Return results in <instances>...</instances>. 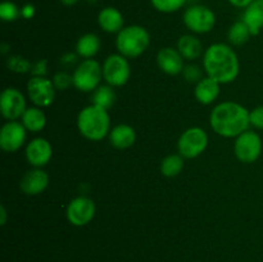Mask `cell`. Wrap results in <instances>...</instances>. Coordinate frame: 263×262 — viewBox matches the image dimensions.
I'll return each instance as SVG.
<instances>
[{
  "mask_svg": "<svg viewBox=\"0 0 263 262\" xmlns=\"http://www.w3.org/2000/svg\"><path fill=\"white\" fill-rule=\"evenodd\" d=\"M205 76L222 84H231L240 73V62L236 51L225 43H215L203 54Z\"/></svg>",
  "mask_w": 263,
  "mask_h": 262,
  "instance_id": "obj_1",
  "label": "cell"
},
{
  "mask_svg": "<svg viewBox=\"0 0 263 262\" xmlns=\"http://www.w3.org/2000/svg\"><path fill=\"white\" fill-rule=\"evenodd\" d=\"M211 128L222 138H238L249 130V110L236 102L218 103L210 115Z\"/></svg>",
  "mask_w": 263,
  "mask_h": 262,
  "instance_id": "obj_2",
  "label": "cell"
},
{
  "mask_svg": "<svg viewBox=\"0 0 263 262\" xmlns=\"http://www.w3.org/2000/svg\"><path fill=\"white\" fill-rule=\"evenodd\" d=\"M77 128L87 140H103L110 133V116L108 109L95 104L82 108L77 116Z\"/></svg>",
  "mask_w": 263,
  "mask_h": 262,
  "instance_id": "obj_3",
  "label": "cell"
},
{
  "mask_svg": "<svg viewBox=\"0 0 263 262\" xmlns=\"http://www.w3.org/2000/svg\"><path fill=\"white\" fill-rule=\"evenodd\" d=\"M149 45H151V33L144 26L140 25L125 26L116 38L117 53L127 59L140 57L141 54L145 53Z\"/></svg>",
  "mask_w": 263,
  "mask_h": 262,
  "instance_id": "obj_4",
  "label": "cell"
},
{
  "mask_svg": "<svg viewBox=\"0 0 263 262\" xmlns=\"http://www.w3.org/2000/svg\"><path fill=\"white\" fill-rule=\"evenodd\" d=\"M216 13L210 7L203 4H193L185 9L182 22L185 27L194 35L208 33L216 26Z\"/></svg>",
  "mask_w": 263,
  "mask_h": 262,
  "instance_id": "obj_5",
  "label": "cell"
},
{
  "mask_svg": "<svg viewBox=\"0 0 263 262\" xmlns=\"http://www.w3.org/2000/svg\"><path fill=\"white\" fill-rule=\"evenodd\" d=\"M73 86L82 92H92L100 86L103 80V67L98 61L84 59L72 73Z\"/></svg>",
  "mask_w": 263,
  "mask_h": 262,
  "instance_id": "obj_6",
  "label": "cell"
},
{
  "mask_svg": "<svg viewBox=\"0 0 263 262\" xmlns=\"http://www.w3.org/2000/svg\"><path fill=\"white\" fill-rule=\"evenodd\" d=\"M208 134L199 126L186 128L180 135L177 141V151L185 159H193L205 152L208 146Z\"/></svg>",
  "mask_w": 263,
  "mask_h": 262,
  "instance_id": "obj_7",
  "label": "cell"
},
{
  "mask_svg": "<svg viewBox=\"0 0 263 262\" xmlns=\"http://www.w3.org/2000/svg\"><path fill=\"white\" fill-rule=\"evenodd\" d=\"M103 80L113 87L126 85L131 76V67L128 59L120 53L110 54L103 62Z\"/></svg>",
  "mask_w": 263,
  "mask_h": 262,
  "instance_id": "obj_8",
  "label": "cell"
},
{
  "mask_svg": "<svg viewBox=\"0 0 263 262\" xmlns=\"http://www.w3.org/2000/svg\"><path fill=\"white\" fill-rule=\"evenodd\" d=\"M262 139L256 131L247 130L235 138L234 153L241 163H254L262 154Z\"/></svg>",
  "mask_w": 263,
  "mask_h": 262,
  "instance_id": "obj_9",
  "label": "cell"
},
{
  "mask_svg": "<svg viewBox=\"0 0 263 262\" xmlns=\"http://www.w3.org/2000/svg\"><path fill=\"white\" fill-rule=\"evenodd\" d=\"M97 213V207L91 198L79 195L68 203L66 208V217L72 226L82 228L92 221Z\"/></svg>",
  "mask_w": 263,
  "mask_h": 262,
  "instance_id": "obj_10",
  "label": "cell"
},
{
  "mask_svg": "<svg viewBox=\"0 0 263 262\" xmlns=\"http://www.w3.org/2000/svg\"><path fill=\"white\" fill-rule=\"evenodd\" d=\"M55 91L57 89L54 87L53 81L48 77L32 76L27 82L28 99L36 107H50L55 99Z\"/></svg>",
  "mask_w": 263,
  "mask_h": 262,
  "instance_id": "obj_11",
  "label": "cell"
},
{
  "mask_svg": "<svg viewBox=\"0 0 263 262\" xmlns=\"http://www.w3.org/2000/svg\"><path fill=\"white\" fill-rule=\"evenodd\" d=\"M26 97L15 87H7L0 95V112L8 121H17L27 109Z\"/></svg>",
  "mask_w": 263,
  "mask_h": 262,
  "instance_id": "obj_12",
  "label": "cell"
},
{
  "mask_svg": "<svg viewBox=\"0 0 263 262\" xmlns=\"http://www.w3.org/2000/svg\"><path fill=\"white\" fill-rule=\"evenodd\" d=\"M27 133L25 126L20 121H8L0 130V148L5 153H14L20 151L26 143Z\"/></svg>",
  "mask_w": 263,
  "mask_h": 262,
  "instance_id": "obj_13",
  "label": "cell"
},
{
  "mask_svg": "<svg viewBox=\"0 0 263 262\" xmlns=\"http://www.w3.org/2000/svg\"><path fill=\"white\" fill-rule=\"evenodd\" d=\"M25 156L31 166L41 169L50 162L53 157V146L45 138H35L26 146Z\"/></svg>",
  "mask_w": 263,
  "mask_h": 262,
  "instance_id": "obj_14",
  "label": "cell"
},
{
  "mask_svg": "<svg viewBox=\"0 0 263 262\" xmlns=\"http://www.w3.org/2000/svg\"><path fill=\"white\" fill-rule=\"evenodd\" d=\"M49 185V175L43 169L28 170L20 181V188L26 195H39L46 190Z\"/></svg>",
  "mask_w": 263,
  "mask_h": 262,
  "instance_id": "obj_15",
  "label": "cell"
},
{
  "mask_svg": "<svg viewBox=\"0 0 263 262\" xmlns=\"http://www.w3.org/2000/svg\"><path fill=\"white\" fill-rule=\"evenodd\" d=\"M157 64L159 69L170 76H177L182 73L185 67V59L177 49L166 46L162 48L157 54Z\"/></svg>",
  "mask_w": 263,
  "mask_h": 262,
  "instance_id": "obj_16",
  "label": "cell"
},
{
  "mask_svg": "<svg viewBox=\"0 0 263 262\" xmlns=\"http://www.w3.org/2000/svg\"><path fill=\"white\" fill-rule=\"evenodd\" d=\"M98 25L104 32L118 33L125 27V18L117 8L105 7L98 14Z\"/></svg>",
  "mask_w": 263,
  "mask_h": 262,
  "instance_id": "obj_17",
  "label": "cell"
},
{
  "mask_svg": "<svg viewBox=\"0 0 263 262\" xmlns=\"http://www.w3.org/2000/svg\"><path fill=\"white\" fill-rule=\"evenodd\" d=\"M109 143L113 148L125 149L131 148L136 141V131L133 126L127 125V123H120L116 125L115 127L110 128V133L108 135Z\"/></svg>",
  "mask_w": 263,
  "mask_h": 262,
  "instance_id": "obj_18",
  "label": "cell"
},
{
  "mask_svg": "<svg viewBox=\"0 0 263 262\" xmlns=\"http://www.w3.org/2000/svg\"><path fill=\"white\" fill-rule=\"evenodd\" d=\"M221 84L211 77L204 76L198 84H195L194 97L200 104L210 105L215 102L220 95Z\"/></svg>",
  "mask_w": 263,
  "mask_h": 262,
  "instance_id": "obj_19",
  "label": "cell"
},
{
  "mask_svg": "<svg viewBox=\"0 0 263 262\" xmlns=\"http://www.w3.org/2000/svg\"><path fill=\"white\" fill-rule=\"evenodd\" d=\"M243 22L251 30L252 36H257L263 28V0H254L244 9Z\"/></svg>",
  "mask_w": 263,
  "mask_h": 262,
  "instance_id": "obj_20",
  "label": "cell"
},
{
  "mask_svg": "<svg viewBox=\"0 0 263 262\" xmlns=\"http://www.w3.org/2000/svg\"><path fill=\"white\" fill-rule=\"evenodd\" d=\"M176 49L180 51L185 61L190 62L199 58L203 53L202 41L194 33H185V35L180 36V39L177 40Z\"/></svg>",
  "mask_w": 263,
  "mask_h": 262,
  "instance_id": "obj_21",
  "label": "cell"
},
{
  "mask_svg": "<svg viewBox=\"0 0 263 262\" xmlns=\"http://www.w3.org/2000/svg\"><path fill=\"white\" fill-rule=\"evenodd\" d=\"M102 48V41L97 33L87 32L79 38L76 43V54L80 58L92 59Z\"/></svg>",
  "mask_w": 263,
  "mask_h": 262,
  "instance_id": "obj_22",
  "label": "cell"
},
{
  "mask_svg": "<svg viewBox=\"0 0 263 262\" xmlns=\"http://www.w3.org/2000/svg\"><path fill=\"white\" fill-rule=\"evenodd\" d=\"M21 122L30 133H40L46 126V116L40 107H28L21 117Z\"/></svg>",
  "mask_w": 263,
  "mask_h": 262,
  "instance_id": "obj_23",
  "label": "cell"
},
{
  "mask_svg": "<svg viewBox=\"0 0 263 262\" xmlns=\"http://www.w3.org/2000/svg\"><path fill=\"white\" fill-rule=\"evenodd\" d=\"M116 102V91L115 87L110 86V85H100L98 89H95L92 91L91 97V104L98 105V107H102L104 109H109Z\"/></svg>",
  "mask_w": 263,
  "mask_h": 262,
  "instance_id": "obj_24",
  "label": "cell"
},
{
  "mask_svg": "<svg viewBox=\"0 0 263 262\" xmlns=\"http://www.w3.org/2000/svg\"><path fill=\"white\" fill-rule=\"evenodd\" d=\"M251 36V30H249L248 26L243 22V20L234 22L228 31L229 43L234 46L244 45V44L249 40Z\"/></svg>",
  "mask_w": 263,
  "mask_h": 262,
  "instance_id": "obj_25",
  "label": "cell"
},
{
  "mask_svg": "<svg viewBox=\"0 0 263 262\" xmlns=\"http://www.w3.org/2000/svg\"><path fill=\"white\" fill-rule=\"evenodd\" d=\"M161 174L166 177H175L184 170V157L180 154H170L161 161Z\"/></svg>",
  "mask_w": 263,
  "mask_h": 262,
  "instance_id": "obj_26",
  "label": "cell"
},
{
  "mask_svg": "<svg viewBox=\"0 0 263 262\" xmlns=\"http://www.w3.org/2000/svg\"><path fill=\"white\" fill-rule=\"evenodd\" d=\"M187 0H151V4L157 12L171 14L185 7Z\"/></svg>",
  "mask_w": 263,
  "mask_h": 262,
  "instance_id": "obj_27",
  "label": "cell"
},
{
  "mask_svg": "<svg viewBox=\"0 0 263 262\" xmlns=\"http://www.w3.org/2000/svg\"><path fill=\"white\" fill-rule=\"evenodd\" d=\"M21 17V8L9 0H5L0 4V18L4 22H14Z\"/></svg>",
  "mask_w": 263,
  "mask_h": 262,
  "instance_id": "obj_28",
  "label": "cell"
},
{
  "mask_svg": "<svg viewBox=\"0 0 263 262\" xmlns=\"http://www.w3.org/2000/svg\"><path fill=\"white\" fill-rule=\"evenodd\" d=\"M7 67L15 73H27V72H31L32 63L21 55H12L8 58Z\"/></svg>",
  "mask_w": 263,
  "mask_h": 262,
  "instance_id": "obj_29",
  "label": "cell"
},
{
  "mask_svg": "<svg viewBox=\"0 0 263 262\" xmlns=\"http://www.w3.org/2000/svg\"><path fill=\"white\" fill-rule=\"evenodd\" d=\"M51 81H53L54 87H55L57 90H61V91L73 86V76L69 74L68 72H64V71H61L58 72V73L54 74Z\"/></svg>",
  "mask_w": 263,
  "mask_h": 262,
  "instance_id": "obj_30",
  "label": "cell"
},
{
  "mask_svg": "<svg viewBox=\"0 0 263 262\" xmlns=\"http://www.w3.org/2000/svg\"><path fill=\"white\" fill-rule=\"evenodd\" d=\"M181 74L187 82L198 84L203 79V69L198 64H185Z\"/></svg>",
  "mask_w": 263,
  "mask_h": 262,
  "instance_id": "obj_31",
  "label": "cell"
},
{
  "mask_svg": "<svg viewBox=\"0 0 263 262\" xmlns=\"http://www.w3.org/2000/svg\"><path fill=\"white\" fill-rule=\"evenodd\" d=\"M249 120H251V126L257 130H263V105L249 110Z\"/></svg>",
  "mask_w": 263,
  "mask_h": 262,
  "instance_id": "obj_32",
  "label": "cell"
},
{
  "mask_svg": "<svg viewBox=\"0 0 263 262\" xmlns=\"http://www.w3.org/2000/svg\"><path fill=\"white\" fill-rule=\"evenodd\" d=\"M46 69H48V61L46 59H39L35 63H32L31 73H32V76L45 77Z\"/></svg>",
  "mask_w": 263,
  "mask_h": 262,
  "instance_id": "obj_33",
  "label": "cell"
},
{
  "mask_svg": "<svg viewBox=\"0 0 263 262\" xmlns=\"http://www.w3.org/2000/svg\"><path fill=\"white\" fill-rule=\"evenodd\" d=\"M36 13V8L35 5L31 4V3H27V4L23 5L21 8V17L25 18V20H31V18L35 17Z\"/></svg>",
  "mask_w": 263,
  "mask_h": 262,
  "instance_id": "obj_34",
  "label": "cell"
},
{
  "mask_svg": "<svg viewBox=\"0 0 263 262\" xmlns=\"http://www.w3.org/2000/svg\"><path fill=\"white\" fill-rule=\"evenodd\" d=\"M77 57H79L77 54H72V53L64 54V55L61 58L62 64H64V66H71V64L76 63Z\"/></svg>",
  "mask_w": 263,
  "mask_h": 262,
  "instance_id": "obj_35",
  "label": "cell"
},
{
  "mask_svg": "<svg viewBox=\"0 0 263 262\" xmlns=\"http://www.w3.org/2000/svg\"><path fill=\"white\" fill-rule=\"evenodd\" d=\"M229 3H230L233 7L235 8H241V9H246L247 7H248L249 4H251L252 2H254V0H228Z\"/></svg>",
  "mask_w": 263,
  "mask_h": 262,
  "instance_id": "obj_36",
  "label": "cell"
},
{
  "mask_svg": "<svg viewBox=\"0 0 263 262\" xmlns=\"http://www.w3.org/2000/svg\"><path fill=\"white\" fill-rule=\"evenodd\" d=\"M7 208H5L4 204L0 205V225H5L7 223V218H8V215H7Z\"/></svg>",
  "mask_w": 263,
  "mask_h": 262,
  "instance_id": "obj_37",
  "label": "cell"
},
{
  "mask_svg": "<svg viewBox=\"0 0 263 262\" xmlns=\"http://www.w3.org/2000/svg\"><path fill=\"white\" fill-rule=\"evenodd\" d=\"M59 2L63 5H66V7H73V5H76L80 0H59Z\"/></svg>",
  "mask_w": 263,
  "mask_h": 262,
  "instance_id": "obj_38",
  "label": "cell"
},
{
  "mask_svg": "<svg viewBox=\"0 0 263 262\" xmlns=\"http://www.w3.org/2000/svg\"><path fill=\"white\" fill-rule=\"evenodd\" d=\"M87 3H90V4H97L98 2H100V0H86Z\"/></svg>",
  "mask_w": 263,
  "mask_h": 262,
  "instance_id": "obj_39",
  "label": "cell"
}]
</instances>
